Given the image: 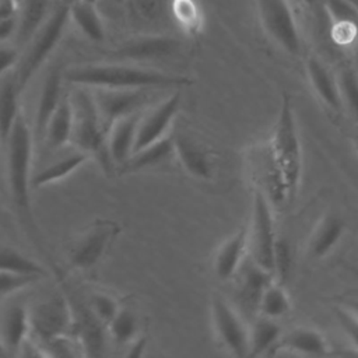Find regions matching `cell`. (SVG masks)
Instances as JSON below:
<instances>
[{
  "mask_svg": "<svg viewBox=\"0 0 358 358\" xmlns=\"http://www.w3.org/2000/svg\"><path fill=\"white\" fill-rule=\"evenodd\" d=\"M32 133L24 117L20 113L10 137L4 145L6 151V175L10 190L11 203L14 206L17 218L29 236L36 249L48 256V250L42 243L39 229L34 217L31 203V161H32Z\"/></svg>",
  "mask_w": 358,
  "mask_h": 358,
  "instance_id": "6da1fadb",
  "label": "cell"
},
{
  "mask_svg": "<svg viewBox=\"0 0 358 358\" xmlns=\"http://www.w3.org/2000/svg\"><path fill=\"white\" fill-rule=\"evenodd\" d=\"M334 316L343 333L358 348V316L344 305L334 308Z\"/></svg>",
  "mask_w": 358,
  "mask_h": 358,
  "instance_id": "f35d334b",
  "label": "cell"
},
{
  "mask_svg": "<svg viewBox=\"0 0 358 358\" xmlns=\"http://www.w3.org/2000/svg\"><path fill=\"white\" fill-rule=\"evenodd\" d=\"M145 348V338L138 336L136 337L131 343H129V351H127V355L129 357H140L143 354Z\"/></svg>",
  "mask_w": 358,
  "mask_h": 358,
  "instance_id": "7bdbcfd3",
  "label": "cell"
},
{
  "mask_svg": "<svg viewBox=\"0 0 358 358\" xmlns=\"http://www.w3.org/2000/svg\"><path fill=\"white\" fill-rule=\"evenodd\" d=\"M4 355H8V354H7L4 345H3V343H1V340H0V357H4Z\"/></svg>",
  "mask_w": 358,
  "mask_h": 358,
  "instance_id": "bcb514c9",
  "label": "cell"
},
{
  "mask_svg": "<svg viewBox=\"0 0 358 358\" xmlns=\"http://www.w3.org/2000/svg\"><path fill=\"white\" fill-rule=\"evenodd\" d=\"M73 131V108L70 95L64 94L59 106L50 116L42 141L46 144L49 150H60L71 140Z\"/></svg>",
  "mask_w": 358,
  "mask_h": 358,
  "instance_id": "603a6c76",
  "label": "cell"
},
{
  "mask_svg": "<svg viewBox=\"0 0 358 358\" xmlns=\"http://www.w3.org/2000/svg\"><path fill=\"white\" fill-rule=\"evenodd\" d=\"M281 334V327L275 319L257 315L249 327V355L259 357L268 354L278 345Z\"/></svg>",
  "mask_w": 358,
  "mask_h": 358,
  "instance_id": "f1b7e54d",
  "label": "cell"
},
{
  "mask_svg": "<svg viewBox=\"0 0 358 358\" xmlns=\"http://www.w3.org/2000/svg\"><path fill=\"white\" fill-rule=\"evenodd\" d=\"M21 91L14 76L4 78L0 83V145L3 148L21 113L18 103Z\"/></svg>",
  "mask_w": 358,
  "mask_h": 358,
  "instance_id": "484cf974",
  "label": "cell"
},
{
  "mask_svg": "<svg viewBox=\"0 0 358 358\" xmlns=\"http://www.w3.org/2000/svg\"><path fill=\"white\" fill-rule=\"evenodd\" d=\"M257 7L268 36L288 55L299 56L301 35L288 0H257Z\"/></svg>",
  "mask_w": 358,
  "mask_h": 358,
  "instance_id": "30bf717a",
  "label": "cell"
},
{
  "mask_svg": "<svg viewBox=\"0 0 358 358\" xmlns=\"http://www.w3.org/2000/svg\"><path fill=\"white\" fill-rule=\"evenodd\" d=\"M106 330L108 337L116 344H129L140 336V317L133 308L120 305L116 315L108 323Z\"/></svg>",
  "mask_w": 358,
  "mask_h": 358,
  "instance_id": "4dcf8cb0",
  "label": "cell"
},
{
  "mask_svg": "<svg viewBox=\"0 0 358 358\" xmlns=\"http://www.w3.org/2000/svg\"><path fill=\"white\" fill-rule=\"evenodd\" d=\"M344 306H347L348 309H351V310L358 316V299H350V301H345Z\"/></svg>",
  "mask_w": 358,
  "mask_h": 358,
  "instance_id": "ee69618b",
  "label": "cell"
},
{
  "mask_svg": "<svg viewBox=\"0 0 358 358\" xmlns=\"http://www.w3.org/2000/svg\"><path fill=\"white\" fill-rule=\"evenodd\" d=\"M354 145H355V148H357V151H358V133H357L355 137H354Z\"/></svg>",
  "mask_w": 358,
  "mask_h": 358,
  "instance_id": "7dc6e473",
  "label": "cell"
},
{
  "mask_svg": "<svg viewBox=\"0 0 358 358\" xmlns=\"http://www.w3.org/2000/svg\"><path fill=\"white\" fill-rule=\"evenodd\" d=\"M42 278L43 277H41V275L21 274V273L0 270V299L10 296L18 291L25 289Z\"/></svg>",
  "mask_w": 358,
  "mask_h": 358,
  "instance_id": "8d00e7d4",
  "label": "cell"
},
{
  "mask_svg": "<svg viewBox=\"0 0 358 358\" xmlns=\"http://www.w3.org/2000/svg\"><path fill=\"white\" fill-rule=\"evenodd\" d=\"M173 157L172 137L166 136L155 143H151L131 154V157L120 166L122 173H131L145 168L157 166Z\"/></svg>",
  "mask_w": 358,
  "mask_h": 358,
  "instance_id": "d4e9b609",
  "label": "cell"
},
{
  "mask_svg": "<svg viewBox=\"0 0 358 358\" xmlns=\"http://www.w3.org/2000/svg\"><path fill=\"white\" fill-rule=\"evenodd\" d=\"M277 348H284L301 355H326L329 345L322 333L315 329L299 326L281 334Z\"/></svg>",
  "mask_w": 358,
  "mask_h": 358,
  "instance_id": "cb8c5ba5",
  "label": "cell"
},
{
  "mask_svg": "<svg viewBox=\"0 0 358 358\" xmlns=\"http://www.w3.org/2000/svg\"><path fill=\"white\" fill-rule=\"evenodd\" d=\"M17 32V15L0 21V42L10 39Z\"/></svg>",
  "mask_w": 358,
  "mask_h": 358,
  "instance_id": "60d3db41",
  "label": "cell"
},
{
  "mask_svg": "<svg viewBox=\"0 0 358 358\" xmlns=\"http://www.w3.org/2000/svg\"><path fill=\"white\" fill-rule=\"evenodd\" d=\"M235 275H241L238 282L239 296L245 306L257 310V303L263 289L274 280V275L257 266L250 257L248 262H243Z\"/></svg>",
  "mask_w": 358,
  "mask_h": 358,
  "instance_id": "7402d4cb",
  "label": "cell"
},
{
  "mask_svg": "<svg viewBox=\"0 0 358 358\" xmlns=\"http://www.w3.org/2000/svg\"><path fill=\"white\" fill-rule=\"evenodd\" d=\"M69 6L70 3L64 1L55 7L46 17L45 22L28 41V48L22 59L18 60V67L14 74L21 94L62 39L66 24L70 18Z\"/></svg>",
  "mask_w": 358,
  "mask_h": 358,
  "instance_id": "277c9868",
  "label": "cell"
},
{
  "mask_svg": "<svg viewBox=\"0 0 358 358\" xmlns=\"http://www.w3.org/2000/svg\"><path fill=\"white\" fill-rule=\"evenodd\" d=\"M20 60L18 52L15 48L0 43V76L8 71Z\"/></svg>",
  "mask_w": 358,
  "mask_h": 358,
  "instance_id": "ab89813d",
  "label": "cell"
},
{
  "mask_svg": "<svg viewBox=\"0 0 358 358\" xmlns=\"http://www.w3.org/2000/svg\"><path fill=\"white\" fill-rule=\"evenodd\" d=\"M21 1H22V0H15V3H17L18 6H20V3H21Z\"/></svg>",
  "mask_w": 358,
  "mask_h": 358,
  "instance_id": "f907efd6",
  "label": "cell"
},
{
  "mask_svg": "<svg viewBox=\"0 0 358 358\" xmlns=\"http://www.w3.org/2000/svg\"><path fill=\"white\" fill-rule=\"evenodd\" d=\"M344 229L345 224L337 214L323 215L308 241V255L317 260L326 257L341 241Z\"/></svg>",
  "mask_w": 358,
  "mask_h": 358,
  "instance_id": "44dd1931",
  "label": "cell"
},
{
  "mask_svg": "<svg viewBox=\"0 0 358 358\" xmlns=\"http://www.w3.org/2000/svg\"><path fill=\"white\" fill-rule=\"evenodd\" d=\"M270 201L271 200L262 187H255L250 228H248V249L250 252V259L273 274L277 235Z\"/></svg>",
  "mask_w": 358,
  "mask_h": 358,
  "instance_id": "52a82bcc",
  "label": "cell"
},
{
  "mask_svg": "<svg viewBox=\"0 0 358 358\" xmlns=\"http://www.w3.org/2000/svg\"><path fill=\"white\" fill-rule=\"evenodd\" d=\"M291 266V249L287 241L278 239L274 248V259H273V275L274 280L282 282Z\"/></svg>",
  "mask_w": 358,
  "mask_h": 358,
  "instance_id": "74e56055",
  "label": "cell"
},
{
  "mask_svg": "<svg viewBox=\"0 0 358 358\" xmlns=\"http://www.w3.org/2000/svg\"><path fill=\"white\" fill-rule=\"evenodd\" d=\"M120 234L116 221L99 218L83 228L69 243L66 260L74 270H91L99 264Z\"/></svg>",
  "mask_w": 358,
  "mask_h": 358,
  "instance_id": "8992f818",
  "label": "cell"
},
{
  "mask_svg": "<svg viewBox=\"0 0 358 358\" xmlns=\"http://www.w3.org/2000/svg\"><path fill=\"white\" fill-rule=\"evenodd\" d=\"M0 270L21 273V274H34V275H46V270L36 260L24 255L22 252L0 245Z\"/></svg>",
  "mask_w": 358,
  "mask_h": 358,
  "instance_id": "d6a6232c",
  "label": "cell"
},
{
  "mask_svg": "<svg viewBox=\"0 0 358 358\" xmlns=\"http://www.w3.org/2000/svg\"><path fill=\"white\" fill-rule=\"evenodd\" d=\"M172 14L186 34L196 35L200 32L203 14L196 0H172Z\"/></svg>",
  "mask_w": 358,
  "mask_h": 358,
  "instance_id": "836d02e7",
  "label": "cell"
},
{
  "mask_svg": "<svg viewBox=\"0 0 358 358\" xmlns=\"http://www.w3.org/2000/svg\"><path fill=\"white\" fill-rule=\"evenodd\" d=\"M85 1H90V3H96V0H85Z\"/></svg>",
  "mask_w": 358,
  "mask_h": 358,
  "instance_id": "681fc988",
  "label": "cell"
},
{
  "mask_svg": "<svg viewBox=\"0 0 358 358\" xmlns=\"http://www.w3.org/2000/svg\"><path fill=\"white\" fill-rule=\"evenodd\" d=\"M306 74L310 87L316 96L333 112L340 113L343 110V101L337 77L316 57L310 56L306 60Z\"/></svg>",
  "mask_w": 358,
  "mask_h": 358,
  "instance_id": "ffe728a7",
  "label": "cell"
},
{
  "mask_svg": "<svg viewBox=\"0 0 358 358\" xmlns=\"http://www.w3.org/2000/svg\"><path fill=\"white\" fill-rule=\"evenodd\" d=\"M180 105V91H175L165 99L148 108L145 112H141L137 126L134 151L166 137L176 115L179 113Z\"/></svg>",
  "mask_w": 358,
  "mask_h": 358,
  "instance_id": "7c38bea8",
  "label": "cell"
},
{
  "mask_svg": "<svg viewBox=\"0 0 358 358\" xmlns=\"http://www.w3.org/2000/svg\"><path fill=\"white\" fill-rule=\"evenodd\" d=\"M343 106L358 117V71L352 67H343L337 77Z\"/></svg>",
  "mask_w": 358,
  "mask_h": 358,
  "instance_id": "d590c367",
  "label": "cell"
},
{
  "mask_svg": "<svg viewBox=\"0 0 358 358\" xmlns=\"http://www.w3.org/2000/svg\"><path fill=\"white\" fill-rule=\"evenodd\" d=\"M143 112V110H141ZM141 112L117 119L106 133V152L113 166L120 168L133 154Z\"/></svg>",
  "mask_w": 358,
  "mask_h": 358,
  "instance_id": "9a60e30c",
  "label": "cell"
},
{
  "mask_svg": "<svg viewBox=\"0 0 358 358\" xmlns=\"http://www.w3.org/2000/svg\"><path fill=\"white\" fill-rule=\"evenodd\" d=\"M18 13V4L15 0H0V21L14 17Z\"/></svg>",
  "mask_w": 358,
  "mask_h": 358,
  "instance_id": "b9f144b4",
  "label": "cell"
},
{
  "mask_svg": "<svg viewBox=\"0 0 358 358\" xmlns=\"http://www.w3.org/2000/svg\"><path fill=\"white\" fill-rule=\"evenodd\" d=\"M113 1H116V3H122V1H124V0H113Z\"/></svg>",
  "mask_w": 358,
  "mask_h": 358,
  "instance_id": "816d5d0a",
  "label": "cell"
},
{
  "mask_svg": "<svg viewBox=\"0 0 358 358\" xmlns=\"http://www.w3.org/2000/svg\"><path fill=\"white\" fill-rule=\"evenodd\" d=\"M299 1H302L310 7H317V6H322V3H323V0H299Z\"/></svg>",
  "mask_w": 358,
  "mask_h": 358,
  "instance_id": "f6af8a7d",
  "label": "cell"
},
{
  "mask_svg": "<svg viewBox=\"0 0 358 358\" xmlns=\"http://www.w3.org/2000/svg\"><path fill=\"white\" fill-rule=\"evenodd\" d=\"M73 108V131L70 143L90 155L98 157L105 169L113 164L106 152V133L102 127L92 94L78 90L70 95Z\"/></svg>",
  "mask_w": 358,
  "mask_h": 358,
  "instance_id": "5b68a950",
  "label": "cell"
},
{
  "mask_svg": "<svg viewBox=\"0 0 358 358\" xmlns=\"http://www.w3.org/2000/svg\"><path fill=\"white\" fill-rule=\"evenodd\" d=\"M31 333L29 310L27 306L13 303L0 316V340L7 354H15L27 341Z\"/></svg>",
  "mask_w": 358,
  "mask_h": 358,
  "instance_id": "d6986e66",
  "label": "cell"
},
{
  "mask_svg": "<svg viewBox=\"0 0 358 358\" xmlns=\"http://www.w3.org/2000/svg\"><path fill=\"white\" fill-rule=\"evenodd\" d=\"M29 336L39 348L57 337L73 336V313L66 294H55L36 303L29 310Z\"/></svg>",
  "mask_w": 358,
  "mask_h": 358,
  "instance_id": "ba28073f",
  "label": "cell"
},
{
  "mask_svg": "<svg viewBox=\"0 0 358 358\" xmlns=\"http://www.w3.org/2000/svg\"><path fill=\"white\" fill-rule=\"evenodd\" d=\"M63 80H64V71L57 64L53 66L41 87L38 103H36V113H35V136L36 138L42 140L46 124L59 106L60 101L63 99Z\"/></svg>",
  "mask_w": 358,
  "mask_h": 358,
  "instance_id": "2e32d148",
  "label": "cell"
},
{
  "mask_svg": "<svg viewBox=\"0 0 358 358\" xmlns=\"http://www.w3.org/2000/svg\"><path fill=\"white\" fill-rule=\"evenodd\" d=\"M267 152L277 176L282 201H292L301 182L302 150L294 106L287 92L281 95L278 116Z\"/></svg>",
  "mask_w": 358,
  "mask_h": 358,
  "instance_id": "3957f363",
  "label": "cell"
},
{
  "mask_svg": "<svg viewBox=\"0 0 358 358\" xmlns=\"http://www.w3.org/2000/svg\"><path fill=\"white\" fill-rule=\"evenodd\" d=\"M291 310V299L282 282L273 280L262 292L257 303V315L270 319H280Z\"/></svg>",
  "mask_w": 358,
  "mask_h": 358,
  "instance_id": "1f68e13d",
  "label": "cell"
},
{
  "mask_svg": "<svg viewBox=\"0 0 358 358\" xmlns=\"http://www.w3.org/2000/svg\"><path fill=\"white\" fill-rule=\"evenodd\" d=\"M50 0H22L17 13L15 38L20 43H28L38 28L49 15Z\"/></svg>",
  "mask_w": 358,
  "mask_h": 358,
  "instance_id": "4316f807",
  "label": "cell"
},
{
  "mask_svg": "<svg viewBox=\"0 0 358 358\" xmlns=\"http://www.w3.org/2000/svg\"><path fill=\"white\" fill-rule=\"evenodd\" d=\"M179 39L168 35H144L131 38L115 50L110 56L117 60L130 62H144V60H158L175 55L179 50Z\"/></svg>",
  "mask_w": 358,
  "mask_h": 358,
  "instance_id": "5bb4252c",
  "label": "cell"
},
{
  "mask_svg": "<svg viewBox=\"0 0 358 358\" xmlns=\"http://www.w3.org/2000/svg\"><path fill=\"white\" fill-rule=\"evenodd\" d=\"M248 252V228H239L234 235L227 238L214 256L213 268L221 281H228L235 277L236 271L245 262Z\"/></svg>",
  "mask_w": 358,
  "mask_h": 358,
  "instance_id": "e0dca14e",
  "label": "cell"
},
{
  "mask_svg": "<svg viewBox=\"0 0 358 358\" xmlns=\"http://www.w3.org/2000/svg\"><path fill=\"white\" fill-rule=\"evenodd\" d=\"M348 1H350V3H352V4L358 8V0H348Z\"/></svg>",
  "mask_w": 358,
  "mask_h": 358,
  "instance_id": "c3c4849f",
  "label": "cell"
},
{
  "mask_svg": "<svg viewBox=\"0 0 358 358\" xmlns=\"http://www.w3.org/2000/svg\"><path fill=\"white\" fill-rule=\"evenodd\" d=\"M69 14L87 39L92 42L103 41L105 27L95 7V3H90L85 0H74L69 6Z\"/></svg>",
  "mask_w": 358,
  "mask_h": 358,
  "instance_id": "f546056e",
  "label": "cell"
},
{
  "mask_svg": "<svg viewBox=\"0 0 358 358\" xmlns=\"http://www.w3.org/2000/svg\"><path fill=\"white\" fill-rule=\"evenodd\" d=\"M64 80L74 85L87 88L115 90H179L192 84V80L186 76L171 74L126 63H94L74 66L64 71Z\"/></svg>",
  "mask_w": 358,
  "mask_h": 358,
  "instance_id": "7a4b0ae2",
  "label": "cell"
},
{
  "mask_svg": "<svg viewBox=\"0 0 358 358\" xmlns=\"http://www.w3.org/2000/svg\"><path fill=\"white\" fill-rule=\"evenodd\" d=\"M85 305L88 306L91 313L105 326H108L110 319L120 308V302L112 294L105 291L90 292L85 298Z\"/></svg>",
  "mask_w": 358,
  "mask_h": 358,
  "instance_id": "e575fe53",
  "label": "cell"
},
{
  "mask_svg": "<svg viewBox=\"0 0 358 358\" xmlns=\"http://www.w3.org/2000/svg\"><path fill=\"white\" fill-rule=\"evenodd\" d=\"M151 90H115V88H94L92 98L105 133L120 117L141 112L151 99Z\"/></svg>",
  "mask_w": 358,
  "mask_h": 358,
  "instance_id": "8fae6325",
  "label": "cell"
},
{
  "mask_svg": "<svg viewBox=\"0 0 358 358\" xmlns=\"http://www.w3.org/2000/svg\"><path fill=\"white\" fill-rule=\"evenodd\" d=\"M90 157V154L76 148L73 152L57 158L56 161L42 168L35 176H32V187H42L63 180L83 164H85Z\"/></svg>",
  "mask_w": 358,
  "mask_h": 358,
  "instance_id": "83f0119b",
  "label": "cell"
},
{
  "mask_svg": "<svg viewBox=\"0 0 358 358\" xmlns=\"http://www.w3.org/2000/svg\"><path fill=\"white\" fill-rule=\"evenodd\" d=\"M210 312L218 343L234 357H249V327L241 313L218 294L211 296Z\"/></svg>",
  "mask_w": 358,
  "mask_h": 358,
  "instance_id": "9c48e42d",
  "label": "cell"
},
{
  "mask_svg": "<svg viewBox=\"0 0 358 358\" xmlns=\"http://www.w3.org/2000/svg\"><path fill=\"white\" fill-rule=\"evenodd\" d=\"M73 313V337L83 350V355L98 357L103 354L106 347L108 330L85 305V301L78 299L70 292H64Z\"/></svg>",
  "mask_w": 358,
  "mask_h": 358,
  "instance_id": "4fadbf2b",
  "label": "cell"
},
{
  "mask_svg": "<svg viewBox=\"0 0 358 358\" xmlns=\"http://www.w3.org/2000/svg\"><path fill=\"white\" fill-rule=\"evenodd\" d=\"M173 157L180 162L183 169L196 179L207 180L211 178L213 164L206 148L199 145L193 138L183 133L172 137Z\"/></svg>",
  "mask_w": 358,
  "mask_h": 358,
  "instance_id": "ac0fdd59",
  "label": "cell"
}]
</instances>
